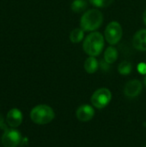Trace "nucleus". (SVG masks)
Listing matches in <instances>:
<instances>
[{"mask_svg":"<svg viewBox=\"0 0 146 147\" xmlns=\"http://www.w3.org/2000/svg\"><path fill=\"white\" fill-rule=\"evenodd\" d=\"M103 22V15L97 9H90L84 12L80 19V28L84 32H95Z\"/></svg>","mask_w":146,"mask_h":147,"instance_id":"obj_1","label":"nucleus"},{"mask_svg":"<svg viewBox=\"0 0 146 147\" xmlns=\"http://www.w3.org/2000/svg\"><path fill=\"white\" fill-rule=\"evenodd\" d=\"M104 47V36L100 32H91L83 43V49L89 56L96 57L102 53Z\"/></svg>","mask_w":146,"mask_h":147,"instance_id":"obj_2","label":"nucleus"},{"mask_svg":"<svg viewBox=\"0 0 146 147\" xmlns=\"http://www.w3.org/2000/svg\"><path fill=\"white\" fill-rule=\"evenodd\" d=\"M55 117L53 109L46 104H40L32 109L30 119L38 125H46L50 123Z\"/></svg>","mask_w":146,"mask_h":147,"instance_id":"obj_3","label":"nucleus"},{"mask_svg":"<svg viewBox=\"0 0 146 147\" xmlns=\"http://www.w3.org/2000/svg\"><path fill=\"white\" fill-rule=\"evenodd\" d=\"M123 35V29L121 25L116 22L113 21L109 22L104 31V38L106 41L111 46H114L120 42Z\"/></svg>","mask_w":146,"mask_h":147,"instance_id":"obj_4","label":"nucleus"},{"mask_svg":"<svg viewBox=\"0 0 146 147\" xmlns=\"http://www.w3.org/2000/svg\"><path fill=\"white\" fill-rule=\"evenodd\" d=\"M112 100V93L108 88H100L96 90L91 96L90 101L92 105L98 109H104Z\"/></svg>","mask_w":146,"mask_h":147,"instance_id":"obj_5","label":"nucleus"},{"mask_svg":"<svg viewBox=\"0 0 146 147\" xmlns=\"http://www.w3.org/2000/svg\"><path fill=\"white\" fill-rule=\"evenodd\" d=\"M3 134L2 136V144L4 147H17L22 142V134L14 127L9 128L4 124L2 127Z\"/></svg>","mask_w":146,"mask_h":147,"instance_id":"obj_6","label":"nucleus"},{"mask_svg":"<svg viewBox=\"0 0 146 147\" xmlns=\"http://www.w3.org/2000/svg\"><path fill=\"white\" fill-rule=\"evenodd\" d=\"M142 90V83L138 79H133L126 84L124 88V94L129 98H134L140 95Z\"/></svg>","mask_w":146,"mask_h":147,"instance_id":"obj_7","label":"nucleus"},{"mask_svg":"<svg viewBox=\"0 0 146 147\" xmlns=\"http://www.w3.org/2000/svg\"><path fill=\"white\" fill-rule=\"evenodd\" d=\"M95 115V109L89 104H83L78 107L76 111L77 119L82 122H88L93 119Z\"/></svg>","mask_w":146,"mask_h":147,"instance_id":"obj_8","label":"nucleus"},{"mask_svg":"<svg viewBox=\"0 0 146 147\" xmlns=\"http://www.w3.org/2000/svg\"><path fill=\"white\" fill-rule=\"evenodd\" d=\"M22 120H23L22 113L21 112V110L15 108L11 109L6 115V121L9 127L15 128L19 127L22 124Z\"/></svg>","mask_w":146,"mask_h":147,"instance_id":"obj_9","label":"nucleus"},{"mask_svg":"<svg viewBox=\"0 0 146 147\" xmlns=\"http://www.w3.org/2000/svg\"><path fill=\"white\" fill-rule=\"evenodd\" d=\"M133 46L135 49L145 52L146 51V28L137 31L133 38Z\"/></svg>","mask_w":146,"mask_h":147,"instance_id":"obj_10","label":"nucleus"},{"mask_svg":"<svg viewBox=\"0 0 146 147\" xmlns=\"http://www.w3.org/2000/svg\"><path fill=\"white\" fill-rule=\"evenodd\" d=\"M84 70L86 71L87 73L89 74H93L95 73L99 67V62L97 61V59H96V57L93 56H89L83 65Z\"/></svg>","mask_w":146,"mask_h":147,"instance_id":"obj_11","label":"nucleus"},{"mask_svg":"<svg viewBox=\"0 0 146 147\" xmlns=\"http://www.w3.org/2000/svg\"><path fill=\"white\" fill-rule=\"evenodd\" d=\"M118 57H119L118 50L114 47L110 46L108 48H106L104 52V60L107 63H108L109 65L114 64L118 59Z\"/></svg>","mask_w":146,"mask_h":147,"instance_id":"obj_12","label":"nucleus"},{"mask_svg":"<svg viewBox=\"0 0 146 147\" xmlns=\"http://www.w3.org/2000/svg\"><path fill=\"white\" fill-rule=\"evenodd\" d=\"M88 8L87 0H73L71 9L74 13H82Z\"/></svg>","mask_w":146,"mask_h":147,"instance_id":"obj_13","label":"nucleus"},{"mask_svg":"<svg viewBox=\"0 0 146 147\" xmlns=\"http://www.w3.org/2000/svg\"><path fill=\"white\" fill-rule=\"evenodd\" d=\"M84 31L81 28H76L70 33V40L72 43H79L83 40Z\"/></svg>","mask_w":146,"mask_h":147,"instance_id":"obj_14","label":"nucleus"},{"mask_svg":"<svg viewBox=\"0 0 146 147\" xmlns=\"http://www.w3.org/2000/svg\"><path fill=\"white\" fill-rule=\"evenodd\" d=\"M133 71V65L129 61H122L118 66V71L123 76L129 75Z\"/></svg>","mask_w":146,"mask_h":147,"instance_id":"obj_15","label":"nucleus"},{"mask_svg":"<svg viewBox=\"0 0 146 147\" xmlns=\"http://www.w3.org/2000/svg\"><path fill=\"white\" fill-rule=\"evenodd\" d=\"M89 3L96 8H107L108 7L114 0H89Z\"/></svg>","mask_w":146,"mask_h":147,"instance_id":"obj_16","label":"nucleus"},{"mask_svg":"<svg viewBox=\"0 0 146 147\" xmlns=\"http://www.w3.org/2000/svg\"><path fill=\"white\" fill-rule=\"evenodd\" d=\"M138 70L139 71L140 73L142 74H145L146 73V65L145 64H140L138 66Z\"/></svg>","mask_w":146,"mask_h":147,"instance_id":"obj_17","label":"nucleus"},{"mask_svg":"<svg viewBox=\"0 0 146 147\" xmlns=\"http://www.w3.org/2000/svg\"><path fill=\"white\" fill-rule=\"evenodd\" d=\"M109 64L108 63H107L105 60H102V62H101V64H100V65H101V67H102V70H105V71H107L108 68H109V65H108Z\"/></svg>","mask_w":146,"mask_h":147,"instance_id":"obj_18","label":"nucleus"},{"mask_svg":"<svg viewBox=\"0 0 146 147\" xmlns=\"http://www.w3.org/2000/svg\"><path fill=\"white\" fill-rule=\"evenodd\" d=\"M4 125V119L3 117L0 115V128H2Z\"/></svg>","mask_w":146,"mask_h":147,"instance_id":"obj_19","label":"nucleus"},{"mask_svg":"<svg viewBox=\"0 0 146 147\" xmlns=\"http://www.w3.org/2000/svg\"><path fill=\"white\" fill-rule=\"evenodd\" d=\"M143 21H144V23L146 25V9L143 14Z\"/></svg>","mask_w":146,"mask_h":147,"instance_id":"obj_20","label":"nucleus"},{"mask_svg":"<svg viewBox=\"0 0 146 147\" xmlns=\"http://www.w3.org/2000/svg\"><path fill=\"white\" fill-rule=\"evenodd\" d=\"M144 83H145V85L146 87V75L145 77V79H144Z\"/></svg>","mask_w":146,"mask_h":147,"instance_id":"obj_21","label":"nucleus"},{"mask_svg":"<svg viewBox=\"0 0 146 147\" xmlns=\"http://www.w3.org/2000/svg\"><path fill=\"white\" fill-rule=\"evenodd\" d=\"M145 147H146V145H145Z\"/></svg>","mask_w":146,"mask_h":147,"instance_id":"obj_22","label":"nucleus"}]
</instances>
